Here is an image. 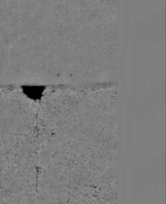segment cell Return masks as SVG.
<instances>
[{"instance_id": "cell-1", "label": "cell", "mask_w": 166, "mask_h": 204, "mask_svg": "<svg viewBox=\"0 0 166 204\" xmlns=\"http://www.w3.org/2000/svg\"><path fill=\"white\" fill-rule=\"evenodd\" d=\"M46 85H22L20 89L26 98L33 101H39L43 98L47 89Z\"/></svg>"}]
</instances>
